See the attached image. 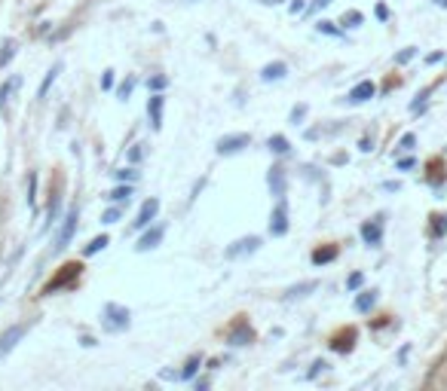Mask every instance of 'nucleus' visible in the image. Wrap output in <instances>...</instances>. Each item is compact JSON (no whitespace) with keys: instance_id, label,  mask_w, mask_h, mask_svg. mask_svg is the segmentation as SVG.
<instances>
[{"instance_id":"obj_3","label":"nucleus","mask_w":447,"mask_h":391,"mask_svg":"<svg viewBox=\"0 0 447 391\" xmlns=\"http://www.w3.org/2000/svg\"><path fill=\"white\" fill-rule=\"evenodd\" d=\"M270 232L273 235H285L288 232V205L285 199H276V208L270 214Z\"/></svg>"},{"instance_id":"obj_41","label":"nucleus","mask_w":447,"mask_h":391,"mask_svg":"<svg viewBox=\"0 0 447 391\" xmlns=\"http://www.w3.org/2000/svg\"><path fill=\"white\" fill-rule=\"evenodd\" d=\"M141 156H144V150H141V144H138V147H132V153H129V159H132V162H138Z\"/></svg>"},{"instance_id":"obj_9","label":"nucleus","mask_w":447,"mask_h":391,"mask_svg":"<svg viewBox=\"0 0 447 391\" xmlns=\"http://www.w3.org/2000/svg\"><path fill=\"white\" fill-rule=\"evenodd\" d=\"M267 183H270V193L276 196V199H285V187H288V181H285V168L273 166V168H270V174H267Z\"/></svg>"},{"instance_id":"obj_25","label":"nucleus","mask_w":447,"mask_h":391,"mask_svg":"<svg viewBox=\"0 0 447 391\" xmlns=\"http://www.w3.org/2000/svg\"><path fill=\"white\" fill-rule=\"evenodd\" d=\"M202 367V358L199 355H193L190 358V361L184 364V370H181V379H193V376H196V370Z\"/></svg>"},{"instance_id":"obj_13","label":"nucleus","mask_w":447,"mask_h":391,"mask_svg":"<svg viewBox=\"0 0 447 391\" xmlns=\"http://www.w3.org/2000/svg\"><path fill=\"white\" fill-rule=\"evenodd\" d=\"M285 74H288L285 61H273V65H267L261 70V80L263 83H279V80H285Z\"/></svg>"},{"instance_id":"obj_29","label":"nucleus","mask_w":447,"mask_h":391,"mask_svg":"<svg viewBox=\"0 0 447 391\" xmlns=\"http://www.w3.org/2000/svg\"><path fill=\"white\" fill-rule=\"evenodd\" d=\"M416 55V46H408V49H401L399 55H395V65H408V61Z\"/></svg>"},{"instance_id":"obj_18","label":"nucleus","mask_w":447,"mask_h":391,"mask_svg":"<svg viewBox=\"0 0 447 391\" xmlns=\"http://www.w3.org/2000/svg\"><path fill=\"white\" fill-rule=\"evenodd\" d=\"M319 287V282H303V284H294V287H288V294H285V300H300V296H307V294H312Z\"/></svg>"},{"instance_id":"obj_34","label":"nucleus","mask_w":447,"mask_h":391,"mask_svg":"<svg viewBox=\"0 0 447 391\" xmlns=\"http://www.w3.org/2000/svg\"><path fill=\"white\" fill-rule=\"evenodd\" d=\"M135 178H138L135 168H120V171H117V181H123V183H126V181H135Z\"/></svg>"},{"instance_id":"obj_27","label":"nucleus","mask_w":447,"mask_h":391,"mask_svg":"<svg viewBox=\"0 0 447 391\" xmlns=\"http://www.w3.org/2000/svg\"><path fill=\"white\" fill-rule=\"evenodd\" d=\"M364 22V16L359 13V9H349V13H343V25L347 28H359Z\"/></svg>"},{"instance_id":"obj_22","label":"nucleus","mask_w":447,"mask_h":391,"mask_svg":"<svg viewBox=\"0 0 447 391\" xmlns=\"http://www.w3.org/2000/svg\"><path fill=\"white\" fill-rule=\"evenodd\" d=\"M331 260H337V248H319V251H312V263H316V266L331 263Z\"/></svg>"},{"instance_id":"obj_11","label":"nucleus","mask_w":447,"mask_h":391,"mask_svg":"<svg viewBox=\"0 0 447 391\" xmlns=\"http://www.w3.org/2000/svg\"><path fill=\"white\" fill-rule=\"evenodd\" d=\"M80 269H83V266H80V263H68L65 269L58 272V279H53V282L46 284V294H56L58 287H65V284H68L70 279H77V275H80Z\"/></svg>"},{"instance_id":"obj_40","label":"nucleus","mask_w":447,"mask_h":391,"mask_svg":"<svg viewBox=\"0 0 447 391\" xmlns=\"http://www.w3.org/2000/svg\"><path fill=\"white\" fill-rule=\"evenodd\" d=\"M288 9H291V16H300L303 9H307V4H303V0H291V6H288Z\"/></svg>"},{"instance_id":"obj_28","label":"nucleus","mask_w":447,"mask_h":391,"mask_svg":"<svg viewBox=\"0 0 447 391\" xmlns=\"http://www.w3.org/2000/svg\"><path fill=\"white\" fill-rule=\"evenodd\" d=\"M132 89H135V77H126V83H120V89H117V95L123 98V101H129V95H132Z\"/></svg>"},{"instance_id":"obj_43","label":"nucleus","mask_w":447,"mask_h":391,"mask_svg":"<svg viewBox=\"0 0 447 391\" xmlns=\"http://www.w3.org/2000/svg\"><path fill=\"white\" fill-rule=\"evenodd\" d=\"M377 18H383V22H386V18H389V9H386V6H383V4H380V6H377Z\"/></svg>"},{"instance_id":"obj_46","label":"nucleus","mask_w":447,"mask_h":391,"mask_svg":"<svg viewBox=\"0 0 447 391\" xmlns=\"http://www.w3.org/2000/svg\"><path fill=\"white\" fill-rule=\"evenodd\" d=\"M263 4H279V0H263Z\"/></svg>"},{"instance_id":"obj_1","label":"nucleus","mask_w":447,"mask_h":391,"mask_svg":"<svg viewBox=\"0 0 447 391\" xmlns=\"http://www.w3.org/2000/svg\"><path fill=\"white\" fill-rule=\"evenodd\" d=\"M129 309L126 306H117V303H107L105 306V312H101V324H105V331L110 333H120V331H126L129 327Z\"/></svg>"},{"instance_id":"obj_30","label":"nucleus","mask_w":447,"mask_h":391,"mask_svg":"<svg viewBox=\"0 0 447 391\" xmlns=\"http://www.w3.org/2000/svg\"><path fill=\"white\" fill-rule=\"evenodd\" d=\"M414 147H416V135H411V132H408V135H401V141H399V150L411 153Z\"/></svg>"},{"instance_id":"obj_20","label":"nucleus","mask_w":447,"mask_h":391,"mask_svg":"<svg viewBox=\"0 0 447 391\" xmlns=\"http://www.w3.org/2000/svg\"><path fill=\"white\" fill-rule=\"evenodd\" d=\"M107 199H110V202H117V205L129 202V199H132V183H120L117 190H110V193H107Z\"/></svg>"},{"instance_id":"obj_7","label":"nucleus","mask_w":447,"mask_h":391,"mask_svg":"<svg viewBox=\"0 0 447 391\" xmlns=\"http://www.w3.org/2000/svg\"><path fill=\"white\" fill-rule=\"evenodd\" d=\"M157 214H159V199H147L144 205H141L138 218L132 220V226H135V230H147V226H150V220H154Z\"/></svg>"},{"instance_id":"obj_15","label":"nucleus","mask_w":447,"mask_h":391,"mask_svg":"<svg viewBox=\"0 0 447 391\" xmlns=\"http://www.w3.org/2000/svg\"><path fill=\"white\" fill-rule=\"evenodd\" d=\"M248 343H255V331L242 321V324H236L230 331V346H248Z\"/></svg>"},{"instance_id":"obj_35","label":"nucleus","mask_w":447,"mask_h":391,"mask_svg":"<svg viewBox=\"0 0 447 391\" xmlns=\"http://www.w3.org/2000/svg\"><path fill=\"white\" fill-rule=\"evenodd\" d=\"M147 89L162 92V89H166V77H150V80H147Z\"/></svg>"},{"instance_id":"obj_36","label":"nucleus","mask_w":447,"mask_h":391,"mask_svg":"<svg viewBox=\"0 0 447 391\" xmlns=\"http://www.w3.org/2000/svg\"><path fill=\"white\" fill-rule=\"evenodd\" d=\"M120 218H123V211H120V208H107V211H105V218H101V220H105V223H117Z\"/></svg>"},{"instance_id":"obj_33","label":"nucleus","mask_w":447,"mask_h":391,"mask_svg":"<svg viewBox=\"0 0 447 391\" xmlns=\"http://www.w3.org/2000/svg\"><path fill=\"white\" fill-rule=\"evenodd\" d=\"M362 282H364V279H362V272H352L349 279H347V291H359Z\"/></svg>"},{"instance_id":"obj_10","label":"nucleus","mask_w":447,"mask_h":391,"mask_svg":"<svg viewBox=\"0 0 447 391\" xmlns=\"http://www.w3.org/2000/svg\"><path fill=\"white\" fill-rule=\"evenodd\" d=\"M374 95H377V86H374L371 83V80H362V83H355L352 89H349V101H352V105H362V101H371Z\"/></svg>"},{"instance_id":"obj_19","label":"nucleus","mask_w":447,"mask_h":391,"mask_svg":"<svg viewBox=\"0 0 447 391\" xmlns=\"http://www.w3.org/2000/svg\"><path fill=\"white\" fill-rule=\"evenodd\" d=\"M267 147H270L273 153H276V156H285V153L291 150V144H288V138H285V135H273V138L267 141Z\"/></svg>"},{"instance_id":"obj_6","label":"nucleus","mask_w":447,"mask_h":391,"mask_svg":"<svg viewBox=\"0 0 447 391\" xmlns=\"http://www.w3.org/2000/svg\"><path fill=\"white\" fill-rule=\"evenodd\" d=\"M251 144V135H224L218 141V153L221 156H230V153H239L242 147H248Z\"/></svg>"},{"instance_id":"obj_38","label":"nucleus","mask_w":447,"mask_h":391,"mask_svg":"<svg viewBox=\"0 0 447 391\" xmlns=\"http://www.w3.org/2000/svg\"><path fill=\"white\" fill-rule=\"evenodd\" d=\"M101 89H114V70H105V74H101Z\"/></svg>"},{"instance_id":"obj_42","label":"nucleus","mask_w":447,"mask_h":391,"mask_svg":"<svg viewBox=\"0 0 447 391\" xmlns=\"http://www.w3.org/2000/svg\"><path fill=\"white\" fill-rule=\"evenodd\" d=\"M359 147H362V153H371V150H374V144H371V138H362Z\"/></svg>"},{"instance_id":"obj_2","label":"nucleus","mask_w":447,"mask_h":391,"mask_svg":"<svg viewBox=\"0 0 447 391\" xmlns=\"http://www.w3.org/2000/svg\"><path fill=\"white\" fill-rule=\"evenodd\" d=\"M77 220H80V211L70 208L65 214V220H62V230H58V235H56V251H65L70 245V239H74V232H77Z\"/></svg>"},{"instance_id":"obj_14","label":"nucleus","mask_w":447,"mask_h":391,"mask_svg":"<svg viewBox=\"0 0 447 391\" xmlns=\"http://www.w3.org/2000/svg\"><path fill=\"white\" fill-rule=\"evenodd\" d=\"M162 235H166V230H162V226H154V230H147L144 235H141L135 248H138L141 254H144V251H150V248H157V245L162 242Z\"/></svg>"},{"instance_id":"obj_17","label":"nucleus","mask_w":447,"mask_h":391,"mask_svg":"<svg viewBox=\"0 0 447 391\" xmlns=\"http://www.w3.org/2000/svg\"><path fill=\"white\" fill-rule=\"evenodd\" d=\"M377 306V291H362L359 296H355V312H371V309Z\"/></svg>"},{"instance_id":"obj_5","label":"nucleus","mask_w":447,"mask_h":391,"mask_svg":"<svg viewBox=\"0 0 447 391\" xmlns=\"http://www.w3.org/2000/svg\"><path fill=\"white\" fill-rule=\"evenodd\" d=\"M25 331H28L25 324H13L6 333H0V358H6L9 352H13V348L19 346V339L25 336Z\"/></svg>"},{"instance_id":"obj_45","label":"nucleus","mask_w":447,"mask_h":391,"mask_svg":"<svg viewBox=\"0 0 447 391\" xmlns=\"http://www.w3.org/2000/svg\"><path fill=\"white\" fill-rule=\"evenodd\" d=\"M435 4H438V6H447V0H435Z\"/></svg>"},{"instance_id":"obj_47","label":"nucleus","mask_w":447,"mask_h":391,"mask_svg":"<svg viewBox=\"0 0 447 391\" xmlns=\"http://www.w3.org/2000/svg\"><path fill=\"white\" fill-rule=\"evenodd\" d=\"M187 4H193V0H187Z\"/></svg>"},{"instance_id":"obj_24","label":"nucleus","mask_w":447,"mask_h":391,"mask_svg":"<svg viewBox=\"0 0 447 391\" xmlns=\"http://www.w3.org/2000/svg\"><path fill=\"white\" fill-rule=\"evenodd\" d=\"M16 55V40H4V46H0V68H6L9 61Z\"/></svg>"},{"instance_id":"obj_31","label":"nucleus","mask_w":447,"mask_h":391,"mask_svg":"<svg viewBox=\"0 0 447 391\" xmlns=\"http://www.w3.org/2000/svg\"><path fill=\"white\" fill-rule=\"evenodd\" d=\"M316 31H319V34H331V37H340V31L334 28V22H319V25H316Z\"/></svg>"},{"instance_id":"obj_26","label":"nucleus","mask_w":447,"mask_h":391,"mask_svg":"<svg viewBox=\"0 0 447 391\" xmlns=\"http://www.w3.org/2000/svg\"><path fill=\"white\" fill-rule=\"evenodd\" d=\"M107 242H110L107 235H98V239H93V242L86 245V251H83V254H86V257H93V254H98V251H105V248H107Z\"/></svg>"},{"instance_id":"obj_12","label":"nucleus","mask_w":447,"mask_h":391,"mask_svg":"<svg viewBox=\"0 0 447 391\" xmlns=\"http://www.w3.org/2000/svg\"><path fill=\"white\" fill-rule=\"evenodd\" d=\"M162 105H166V98L159 95H150V101H147V117H150V126H154V132H159L162 129Z\"/></svg>"},{"instance_id":"obj_39","label":"nucleus","mask_w":447,"mask_h":391,"mask_svg":"<svg viewBox=\"0 0 447 391\" xmlns=\"http://www.w3.org/2000/svg\"><path fill=\"white\" fill-rule=\"evenodd\" d=\"M325 370H328V364H325V361H316V364H312V370H310V379H316L319 373H325Z\"/></svg>"},{"instance_id":"obj_37","label":"nucleus","mask_w":447,"mask_h":391,"mask_svg":"<svg viewBox=\"0 0 447 391\" xmlns=\"http://www.w3.org/2000/svg\"><path fill=\"white\" fill-rule=\"evenodd\" d=\"M303 117H307V105H298V107L291 110V122H294V126H298V122H300Z\"/></svg>"},{"instance_id":"obj_23","label":"nucleus","mask_w":447,"mask_h":391,"mask_svg":"<svg viewBox=\"0 0 447 391\" xmlns=\"http://www.w3.org/2000/svg\"><path fill=\"white\" fill-rule=\"evenodd\" d=\"M352 343H355V333L349 331L347 336H337V339H334L331 348H334V352H352Z\"/></svg>"},{"instance_id":"obj_21","label":"nucleus","mask_w":447,"mask_h":391,"mask_svg":"<svg viewBox=\"0 0 447 391\" xmlns=\"http://www.w3.org/2000/svg\"><path fill=\"white\" fill-rule=\"evenodd\" d=\"M19 89V77H13V80H6L4 86H0V110H4L6 105H9V95Z\"/></svg>"},{"instance_id":"obj_8","label":"nucleus","mask_w":447,"mask_h":391,"mask_svg":"<svg viewBox=\"0 0 447 391\" xmlns=\"http://www.w3.org/2000/svg\"><path fill=\"white\" fill-rule=\"evenodd\" d=\"M362 239H364V245L377 248V245L383 242V220L374 218V220H368V223H362Z\"/></svg>"},{"instance_id":"obj_44","label":"nucleus","mask_w":447,"mask_h":391,"mask_svg":"<svg viewBox=\"0 0 447 391\" xmlns=\"http://www.w3.org/2000/svg\"><path fill=\"white\" fill-rule=\"evenodd\" d=\"M441 58H444V53H432V55H429V58H426V61H429V65H438V61H441Z\"/></svg>"},{"instance_id":"obj_4","label":"nucleus","mask_w":447,"mask_h":391,"mask_svg":"<svg viewBox=\"0 0 447 391\" xmlns=\"http://www.w3.org/2000/svg\"><path fill=\"white\" fill-rule=\"evenodd\" d=\"M261 248V239L258 235H248V239H239V242H233L227 251H224V257L227 260H239V257H246V254H255Z\"/></svg>"},{"instance_id":"obj_16","label":"nucleus","mask_w":447,"mask_h":391,"mask_svg":"<svg viewBox=\"0 0 447 391\" xmlns=\"http://www.w3.org/2000/svg\"><path fill=\"white\" fill-rule=\"evenodd\" d=\"M62 68H65L62 61H56V65L46 70V77H43V83H40V92H37V98H46V95H49V89H53V83L58 80V74H62Z\"/></svg>"},{"instance_id":"obj_32","label":"nucleus","mask_w":447,"mask_h":391,"mask_svg":"<svg viewBox=\"0 0 447 391\" xmlns=\"http://www.w3.org/2000/svg\"><path fill=\"white\" fill-rule=\"evenodd\" d=\"M432 235H444L447 232V218H432Z\"/></svg>"}]
</instances>
